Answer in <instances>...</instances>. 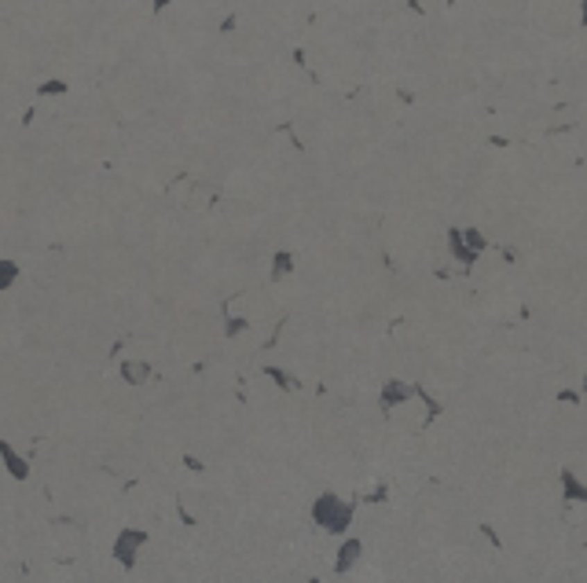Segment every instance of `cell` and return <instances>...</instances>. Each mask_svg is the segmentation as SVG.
I'll return each mask as SVG.
<instances>
[{"label":"cell","mask_w":587,"mask_h":583,"mask_svg":"<svg viewBox=\"0 0 587 583\" xmlns=\"http://www.w3.org/2000/svg\"><path fill=\"white\" fill-rule=\"evenodd\" d=\"M309 517L316 528H323L327 536H349L352 517H356V502L341 499L338 491H320L309 507Z\"/></svg>","instance_id":"1"},{"label":"cell","mask_w":587,"mask_h":583,"mask_svg":"<svg viewBox=\"0 0 587 583\" xmlns=\"http://www.w3.org/2000/svg\"><path fill=\"white\" fill-rule=\"evenodd\" d=\"M144 547H147V532H144V528H121L110 550H114V561H118L125 573H133L136 561H139V550H144Z\"/></svg>","instance_id":"2"},{"label":"cell","mask_w":587,"mask_h":583,"mask_svg":"<svg viewBox=\"0 0 587 583\" xmlns=\"http://www.w3.org/2000/svg\"><path fill=\"white\" fill-rule=\"evenodd\" d=\"M364 558V539L360 536H341L338 554H334V576H349Z\"/></svg>","instance_id":"3"},{"label":"cell","mask_w":587,"mask_h":583,"mask_svg":"<svg viewBox=\"0 0 587 583\" xmlns=\"http://www.w3.org/2000/svg\"><path fill=\"white\" fill-rule=\"evenodd\" d=\"M411 396H418V385L393 378V382H386V385H382V393H378V407L389 414V411H397L400 404H407Z\"/></svg>","instance_id":"4"},{"label":"cell","mask_w":587,"mask_h":583,"mask_svg":"<svg viewBox=\"0 0 587 583\" xmlns=\"http://www.w3.org/2000/svg\"><path fill=\"white\" fill-rule=\"evenodd\" d=\"M558 491H561V502H580L587 507V484L577 477V470H558Z\"/></svg>","instance_id":"5"},{"label":"cell","mask_w":587,"mask_h":583,"mask_svg":"<svg viewBox=\"0 0 587 583\" xmlns=\"http://www.w3.org/2000/svg\"><path fill=\"white\" fill-rule=\"evenodd\" d=\"M151 374H155V371H151L147 360H133V356L118 360V378H121L125 385H133V389H136V385H147Z\"/></svg>","instance_id":"6"},{"label":"cell","mask_w":587,"mask_h":583,"mask_svg":"<svg viewBox=\"0 0 587 583\" xmlns=\"http://www.w3.org/2000/svg\"><path fill=\"white\" fill-rule=\"evenodd\" d=\"M448 253H452L463 268H474V264H477V257H481V253L474 250V246H470V242L463 239V228H448Z\"/></svg>","instance_id":"7"},{"label":"cell","mask_w":587,"mask_h":583,"mask_svg":"<svg viewBox=\"0 0 587 583\" xmlns=\"http://www.w3.org/2000/svg\"><path fill=\"white\" fill-rule=\"evenodd\" d=\"M0 459H4L8 473H11V481H26V477H30V459H22L19 451L8 444V440L0 444Z\"/></svg>","instance_id":"8"},{"label":"cell","mask_w":587,"mask_h":583,"mask_svg":"<svg viewBox=\"0 0 587 583\" xmlns=\"http://www.w3.org/2000/svg\"><path fill=\"white\" fill-rule=\"evenodd\" d=\"M264 378L275 382V389H283V393H298V389H301L298 374H290V371H283V367H272V364L264 367Z\"/></svg>","instance_id":"9"},{"label":"cell","mask_w":587,"mask_h":583,"mask_svg":"<svg viewBox=\"0 0 587 583\" xmlns=\"http://www.w3.org/2000/svg\"><path fill=\"white\" fill-rule=\"evenodd\" d=\"M294 264H298V257H294V250H275L272 253V279H287Z\"/></svg>","instance_id":"10"},{"label":"cell","mask_w":587,"mask_h":583,"mask_svg":"<svg viewBox=\"0 0 587 583\" xmlns=\"http://www.w3.org/2000/svg\"><path fill=\"white\" fill-rule=\"evenodd\" d=\"M19 282V261L15 257H4L0 261V290H11Z\"/></svg>","instance_id":"11"},{"label":"cell","mask_w":587,"mask_h":583,"mask_svg":"<svg viewBox=\"0 0 587 583\" xmlns=\"http://www.w3.org/2000/svg\"><path fill=\"white\" fill-rule=\"evenodd\" d=\"M70 92V85L62 81V77H52V81H41L37 85V96H44V99H52V96H67Z\"/></svg>","instance_id":"12"},{"label":"cell","mask_w":587,"mask_h":583,"mask_svg":"<svg viewBox=\"0 0 587 583\" xmlns=\"http://www.w3.org/2000/svg\"><path fill=\"white\" fill-rule=\"evenodd\" d=\"M463 239H466L470 246H474L477 253H484V250H488V235H484L481 228H474V224H466V228H463Z\"/></svg>","instance_id":"13"},{"label":"cell","mask_w":587,"mask_h":583,"mask_svg":"<svg viewBox=\"0 0 587 583\" xmlns=\"http://www.w3.org/2000/svg\"><path fill=\"white\" fill-rule=\"evenodd\" d=\"M242 330H250L246 316H232V312H228V319H224V334H228V338H235V334H242Z\"/></svg>","instance_id":"14"},{"label":"cell","mask_w":587,"mask_h":583,"mask_svg":"<svg viewBox=\"0 0 587 583\" xmlns=\"http://www.w3.org/2000/svg\"><path fill=\"white\" fill-rule=\"evenodd\" d=\"M169 4H173V0H155V4H151V8H155V15H162V11L169 8Z\"/></svg>","instance_id":"15"},{"label":"cell","mask_w":587,"mask_h":583,"mask_svg":"<svg viewBox=\"0 0 587 583\" xmlns=\"http://www.w3.org/2000/svg\"><path fill=\"white\" fill-rule=\"evenodd\" d=\"M580 26H587V0H580Z\"/></svg>","instance_id":"16"}]
</instances>
